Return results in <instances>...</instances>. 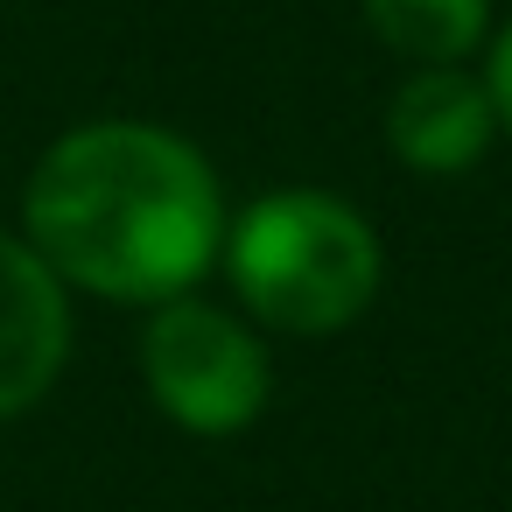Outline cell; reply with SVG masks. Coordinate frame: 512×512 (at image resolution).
Segmentation results:
<instances>
[{"mask_svg": "<svg viewBox=\"0 0 512 512\" xmlns=\"http://www.w3.org/2000/svg\"><path fill=\"white\" fill-rule=\"evenodd\" d=\"M225 183L197 141L155 120H85L22 183V239L64 288L162 309L225 253Z\"/></svg>", "mask_w": 512, "mask_h": 512, "instance_id": "1", "label": "cell"}, {"mask_svg": "<svg viewBox=\"0 0 512 512\" xmlns=\"http://www.w3.org/2000/svg\"><path fill=\"white\" fill-rule=\"evenodd\" d=\"M218 267L253 330L337 337L372 309V295L386 281V246L351 197L295 183V190L253 197L225 225Z\"/></svg>", "mask_w": 512, "mask_h": 512, "instance_id": "2", "label": "cell"}, {"mask_svg": "<svg viewBox=\"0 0 512 512\" xmlns=\"http://www.w3.org/2000/svg\"><path fill=\"white\" fill-rule=\"evenodd\" d=\"M141 379L148 400L183 428V435H239L267 414L274 393V358L267 337L204 295H176L162 309H148L141 330Z\"/></svg>", "mask_w": 512, "mask_h": 512, "instance_id": "3", "label": "cell"}, {"mask_svg": "<svg viewBox=\"0 0 512 512\" xmlns=\"http://www.w3.org/2000/svg\"><path fill=\"white\" fill-rule=\"evenodd\" d=\"M71 358V288L50 274V260L0 232V421L29 414Z\"/></svg>", "mask_w": 512, "mask_h": 512, "instance_id": "4", "label": "cell"}, {"mask_svg": "<svg viewBox=\"0 0 512 512\" xmlns=\"http://www.w3.org/2000/svg\"><path fill=\"white\" fill-rule=\"evenodd\" d=\"M498 141L491 92L477 64H435L407 71L386 99V148L414 176H470Z\"/></svg>", "mask_w": 512, "mask_h": 512, "instance_id": "5", "label": "cell"}, {"mask_svg": "<svg viewBox=\"0 0 512 512\" xmlns=\"http://www.w3.org/2000/svg\"><path fill=\"white\" fill-rule=\"evenodd\" d=\"M358 8H365V29L407 71L477 64L491 43V0H358Z\"/></svg>", "mask_w": 512, "mask_h": 512, "instance_id": "6", "label": "cell"}, {"mask_svg": "<svg viewBox=\"0 0 512 512\" xmlns=\"http://www.w3.org/2000/svg\"><path fill=\"white\" fill-rule=\"evenodd\" d=\"M477 78L491 92V113H498V141H512V22L491 29L484 57H477Z\"/></svg>", "mask_w": 512, "mask_h": 512, "instance_id": "7", "label": "cell"}]
</instances>
